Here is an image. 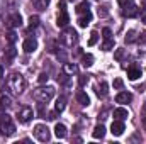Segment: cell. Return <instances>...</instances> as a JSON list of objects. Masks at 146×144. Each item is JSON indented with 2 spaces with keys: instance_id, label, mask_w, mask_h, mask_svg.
<instances>
[{
  "instance_id": "f35d334b",
  "label": "cell",
  "mask_w": 146,
  "mask_h": 144,
  "mask_svg": "<svg viewBox=\"0 0 146 144\" xmlns=\"http://www.w3.org/2000/svg\"><path fill=\"white\" fill-rule=\"evenodd\" d=\"M58 114H60L58 110H54V112H49V117H48V119H51V120H54V119L58 117Z\"/></svg>"
},
{
  "instance_id": "f546056e",
  "label": "cell",
  "mask_w": 146,
  "mask_h": 144,
  "mask_svg": "<svg viewBox=\"0 0 146 144\" xmlns=\"http://www.w3.org/2000/svg\"><path fill=\"white\" fill-rule=\"evenodd\" d=\"M134 41H136V31L131 29V31L126 34V42H134Z\"/></svg>"
},
{
  "instance_id": "cb8c5ba5",
  "label": "cell",
  "mask_w": 146,
  "mask_h": 144,
  "mask_svg": "<svg viewBox=\"0 0 146 144\" xmlns=\"http://www.w3.org/2000/svg\"><path fill=\"white\" fill-rule=\"evenodd\" d=\"M49 2L51 0H33V3H34V7H36L37 10H46V7L49 5Z\"/></svg>"
},
{
  "instance_id": "e0dca14e",
  "label": "cell",
  "mask_w": 146,
  "mask_h": 144,
  "mask_svg": "<svg viewBox=\"0 0 146 144\" xmlns=\"http://www.w3.org/2000/svg\"><path fill=\"white\" fill-rule=\"evenodd\" d=\"M54 134H56V137H60V139L66 137V134H68L66 126H65V124H56V126H54Z\"/></svg>"
},
{
  "instance_id": "603a6c76",
  "label": "cell",
  "mask_w": 146,
  "mask_h": 144,
  "mask_svg": "<svg viewBox=\"0 0 146 144\" xmlns=\"http://www.w3.org/2000/svg\"><path fill=\"white\" fill-rule=\"evenodd\" d=\"M10 105H12L10 97H7V95H0V108H2V110H5V108H9Z\"/></svg>"
},
{
  "instance_id": "d4e9b609",
  "label": "cell",
  "mask_w": 146,
  "mask_h": 144,
  "mask_svg": "<svg viewBox=\"0 0 146 144\" xmlns=\"http://www.w3.org/2000/svg\"><path fill=\"white\" fill-rule=\"evenodd\" d=\"M82 63H83V66H87V68L92 66V65H94V56H92L90 53L83 54V56H82Z\"/></svg>"
},
{
  "instance_id": "5bb4252c",
  "label": "cell",
  "mask_w": 146,
  "mask_h": 144,
  "mask_svg": "<svg viewBox=\"0 0 146 144\" xmlns=\"http://www.w3.org/2000/svg\"><path fill=\"white\" fill-rule=\"evenodd\" d=\"M63 73L68 75V76H73V75L78 73V66H76L75 63H65V65H63Z\"/></svg>"
},
{
  "instance_id": "d6986e66",
  "label": "cell",
  "mask_w": 146,
  "mask_h": 144,
  "mask_svg": "<svg viewBox=\"0 0 146 144\" xmlns=\"http://www.w3.org/2000/svg\"><path fill=\"white\" fill-rule=\"evenodd\" d=\"M66 107V97L65 95H61V97H58V100H56V105H54V110H58L60 114L65 110Z\"/></svg>"
},
{
  "instance_id": "2e32d148",
  "label": "cell",
  "mask_w": 146,
  "mask_h": 144,
  "mask_svg": "<svg viewBox=\"0 0 146 144\" xmlns=\"http://www.w3.org/2000/svg\"><path fill=\"white\" fill-rule=\"evenodd\" d=\"M76 102L82 105V107H87L88 104H90V98H88V95L85 93V92H76Z\"/></svg>"
},
{
  "instance_id": "4dcf8cb0",
  "label": "cell",
  "mask_w": 146,
  "mask_h": 144,
  "mask_svg": "<svg viewBox=\"0 0 146 144\" xmlns=\"http://www.w3.org/2000/svg\"><path fill=\"white\" fill-rule=\"evenodd\" d=\"M39 26V17L37 15H31L29 17V27L33 29V27H37Z\"/></svg>"
},
{
  "instance_id": "e575fe53",
  "label": "cell",
  "mask_w": 146,
  "mask_h": 144,
  "mask_svg": "<svg viewBox=\"0 0 146 144\" xmlns=\"http://www.w3.org/2000/svg\"><path fill=\"white\" fill-rule=\"evenodd\" d=\"M139 19H141L143 24H146V5L141 9V12H139Z\"/></svg>"
},
{
  "instance_id": "ffe728a7",
  "label": "cell",
  "mask_w": 146,
  "mask_h": 144,
  "mask_svg": "<svg viewBox=\"0 0 146 144\" xmlns=\"http://www.w3.org/2000/svg\"><path fill=\"white\" fill-rule=\"evenodd\" d=\"M139 76H141V70H139V68L131 66V68L127 70V78H129V80H138Z\"/></svg>"
},
{
  "instance_id": "8d00e7d4",
  "label": "cell",
  "mask_w": 146,
  "mask_h": 144,
  "mask_svg": "<svg viewBox=\"0 0 146 144\" xmlns=\"http://www.w3.org/2000/svg\"><path fill=\"white\" fill-rule=\"evenodd\" d=\"M122 87H124L122 80H121V78H115V80H114V88H122Z\"/></svg>"
},
{
  "instance_id": "ba28073f",
  "label": "cell",
  "mask_w": 146,
  "mask_h": 144,
  "mask_svg": "<svg viewBox=\"0 0 146 144\" xmlns=\"http://www.w3.org/2000/svg\"><path fill=\"white\" fill-rule=\"evenodd\" d=\"M33 115H34V112H33V108L31 107H22L19 112H17V119H19V122H22V124H27L31 119H33Z\"/></svg>"
},
{
  "instance_id": "9c48e42d",
  "label": "cell",
  "mask_w": 146,
  "mask_h": 144,
  "mask_svg": "<svg viewBox=\"0 0 146 144\" xmlns=\"http://www.w3.org/2000/svg\"><path fill=\"white\" fill-rule=\"evenodd\" d=\"M22 49L26 51V53H34L37 49V41L34 37H29V39H26L24 41V44H22Z\"/></svg>"
},
{
  "instance_id": "52a82bcc",
  "label": "cell",
  "mask_w": 146,
  "mask_h": 144,
  "mask_svg": "<svg viewBox=\"0 0 146 144\" xmlns=\"http://www.w3.org/2000/svg\"><path fill=\"white\" fill-rule=\"evenodd\" d=\"M61 42L66 46V48H73L76 42H78V34L73 31V29H65V32H63V36H61Z\"/></svg>"
},
{
  "instance_id": "74e56055",
  "label": "cell",
  "mask_w": 146,
  "mask_h": 144,
  "mask_svg": "<svg viewBox=\"0 0 146 144\" xmlns=\"http://www.w3.org/2000/svg\"><path fill=\"white\" fill-rule=\"evenodd\" d=\"M102 34H104V39H109V37L112 36V32H110V29H109V27H106V29L102 31Z\"/></svg>"
},
{
  "instance_id": "d6a6232c",
  "label": "cell",
  "mask_w": 146,
  "mask_h": 144,
  "mask_svg": "<svg viewBox=\"0 0 146 144\" xmlns=\"http://www.w3.org/2000/svg\"><path fill=\"white\" fill-rule=\"evenodd\" d=\"M88 75H80V78H78V83H80V87H85L87 83H88Z\"/></svg>"
},
{
  "instance_id": "7402d4cb",
  "label": "cell",
  "mask_w": 146,
  "mask_h": 144,
  "mask_svg": "<svg viewBox=\"0 0 146 144\" xmlns=\"http://www.w3.org/2000/svg\"><path fill=\"white\" fill-rule=\"evenodd\" d=\"M107 88H109V87H107V83H106V81H102V83L97 87V95H99V97H102V98H106V97H107V93H109V90H107Z\"/></svg>"
},
{
  "instance_id": "1f68e13d",
  "label": "cell",
  "mask_w": 146,
  "mask_h": 144,
  "mask_svg": "<svg viewBox=\"0 0 146 144\" xmlns=\"http://www.w3.org/2000/svg\"><path fill=\"white\" fill-rule=\"evenodd\" d=\"M15 54H17V51L10 46V48L7 49V53H5V58H7V59H14V58H15Z\"/></svg>"
},
{
  "instance_id": "60d3db41",
  "label": "cell",
  "mask_w": 146,
  "mask_h": 144,
  "mask_svg": "<svg viewBox=\"0 0 146 144\" xmlns=\"http://www.w3.org/2000/svg\"><path fill=\"white\" fill-rule=\"evenodd\" d=\"M2 76H3V68H2V65H0V80H2Z\"/></svg>"
},
{
  "instance_id": "30bf717a",
  "label": "cell",
  "mask_w": 146,
  "mask_h": 144,
  "mask_svg": "<svg viewBox=\"0 0 146 144\" xmlns=\"http://www.w3.org/2000/svg\"><path fill=\"white\" fill-rule=\"evenodd\" d=\"M124 131H126V129H124V122H122V120H114V122H112L110 132H112L114 136H122Z\"/></svg>"
},
{
  "instance_id": "ac0fdd59",
  "label": "cell",
  "mask_w": 146,
  "mask_h": 144,
  "mask_svg": "<svg viewBox=\"0 0 146 144\" xmlns=\"http://www.w3.org/2000/svg\"><path fill=\"white\" fill-rule=\"evenodd\" d=\"M92 136H94L95 139H102V137L106 136V127H104L102 124H99V126H95V129H94V132H92Z\"/></svg>"
},
{
  "instance_id": "83f0119b",
  "label": "cell",
  "mask_w": 146,
  "mask_h": 144,
  "mask_svg": "<svg viewBox=\"0 0 146 144\" xmlns=\"http://www.w3.org/2000/svg\"><path fill=\"white\" fill-rule=\"evenodd\" d=\"M97 41H99V32H92L90 34V39H88V46H95L97 44Z\"/></svg>"
},
{
  "instance_id": "5b68a950",
  "label": "cell",
  "mask_w": 146,
  "mask_h": 144,
  "mask_svg": "<svg viewBox=\"0 0 146 144\" xmlns=\"http://www.w3.org/2000/svg\"><path fill=\"white\" fill-rule=\"evenodd\" d=\"M33 134H34V137H36L39 143H48V141L51 139V132H49V129H48L44 124H37V126H34Z\"/></svg>"
},
{
  "instance_id": "d590c367",
  "label": "cell",
  "mask_w": 146,
  "mask_h": 144,
  "mask_svg": "<svg viewBox=\"0 0 146 144\" xmlns=\"http://www.w3.org/2000/svg\"><path fill=\"white\" fill-rule=\"evenodd\" d=\"M7 39H9V42H10V44H14V42L17 41V34H15V32H9Z\"/></svg>"
},
{
  "instance_id": "3957f363",
  "label": "cell",
  "mask_w": 146,
  "mask_h": 144,
  "mask_svg": "<svg viewBox=\"0 0 146 144\" xmlns=\"http://www.w3.org/2000/svg\"><path fill=\"white\" fill-rule=\"evenodd\" d=\"M0 132H2V136H7V137L15 132V124L9 114L0 115Z\"/></svg>"
},
{
  "instance_id": "836d02e7",
  "label": "cell",
  "mask_w": 146,
  "mask_h": 144,
  "mask_svg": "<svg viewBox=\"0 0 146 144\" xmlns=\"http://www.w3.org/2000/svg\"><path fill=\"white\" fill-rule=\"evenodd\" d=\"M48 80H49V76H48L46 73H41V75H39V78H37V81H39L41 85H44V83H46Z\"/></svg>"
},
{
  "instance_id": "484cf974",
  "label": "cell",
  "mask_w": 146,
  "mask_h": 144,
  "mask_svg": "<svg viewBox=\"0 0 146 144\" xmlns=\"http://www.w3.org/2000/svg\"><path fill=\"white\" fill-rule=\"evenodd\" d=\"M102 49H104V51H110V49H114V39H112V37L106 39V41L102 42Z\"/></svg>"
},
{
  "instance_id": "8fae6325",
  "label": "cell",
  "mask_w": 146,
  "mask_h": 144,
  "mask_svg": "<svg viewBox=\"0 0 146 144\" xmlns=\"http://www.w3.org/2000/svg\"><path fill=\"white\" fill-rule=\"evenodd\" d=\"M9 26L14 27V29H15V27H21V26H22V17H21V14H17V12H15V14H10V15H9Z\"/></svg>"
},
{
  "instance_id": "ab89813d",
  "label": "cell",
  "mask_w": 146,
  "mask_h": 144,
  "mask_svg": "<svg viewBox=\"0 0 146 144\" xmlns=\"http://www.w3.org/2000/svg\"><path fill=\"white\" fill-rule=\"evenodd\" d=\"M141 41H143V42H146V32H143V34H141Z\"/></svg>"
},
{
  "instance_id": "7a4b0ae2",
  "label": "cell",
  "mask_w": 146,
  "mask_h": 144,
  "mask_svg": "<svg viewBox=\"0 0 146 144\" xmlns=\"http://www.w3.org/2000/svg\"><path fill=\"white\" fill-rule=\"evenodd\" d=\"M33 97H34V100H37L39 104H46V102H49L54 97V88L53 87H39V88L34 90Z\"/></svg>"
},
{
  "instance_id": "b9f144b4",
  "label": "cell",
  "mask_w": 146,
  "mask_h": 144,
  "mask_svg": "<svg viewBox=\"0 0 146 144\" xmlns=\"http://www.w3.org/2000/svg\"><path fill=\"white\" fill-rule=\"evenodd\" d=\"M145 2H146V0H145Z\"/></svg>"
},
{
  "instance_id": "44dd1931",
  "label": "cell",
  "mask_w": 146,
  "mask_h": 144,
  "mask_svg": "<svg viewBox=\"0 0 146 144\" xmlns=\"http://www.w3.org/2000/svg\"><path fill=\"white\" fill-rule=\"evenodd\" d=\"M76 14H85V12H88L90 10V3L87 2V0H83V2H80L78 5H76Z\"/></svg>"
},
{
  "instance_id": "277c9868",
  "label": "cell",
  "mask_w": 146,
  "mask_h": 144,
  "mask_svg": "<svg viewBox=\"0 0 146 144\" xmlns=\"http://www.w3.org/2000/svg\"><path fill=\"white\" fill-rule=\"evenodd\" d=\"M121 9H122V15L124 17H134L138 14V7L134 3V0H117Z\"/></svg>"
},
{
  "instance_id": "7c38bea8",
  "label": "cell",
  "mask_w": 146,
  "mask_h": 144,
  "mask_svg": "<svg viewBox=\"0 0 146 144\" xmlns=\"http://www.w3.org/2000/svg\"><path fill=\"white\" fill-rule=\"evenodd\" d=\"M114 119L115 120H126L127 117H129V112L126 110V108H122V107H119V108H114Z\"/></svg>"
},
{
  "instance_id": "8992f818",
  "label": "cell",
  "mask_w": 146,
  "mask_h": 144,
  "mask_svg": "<svg viewBox=\"0 0 146 144\" xmlns=\"http://www.w3.org/2000/svg\"><path fill=\"white\" fill-rule=\"evenodd\" d=\"M58 9H60V14H58V22L56 24H58V27H66L68 22H70V15L66 12V2L61 0L58 3Z\"/></svg>"
},
{
  "instance_id": "4316f807",
  "label": "cell",
  "mask_w": 146,
  "mask_h": 144,
  "mask_svg": "<svg viewBox=\"0 0 146 144\" xmlns=\"http://www.w3.org/2000/svg\"><path fill=\"white\" fill-rule=\"evenodd\" d=\"M97 14H99V17H107L109 15V7L107 5H99Z\"/></svg>"
},
{
  "instance_id": "f1b7e54d",
  "label": "cell",
  "mask_w": 146,
  "mask_h": 144,
  "mask_svg": "<svg viewBox=\"0 0 146 144\" xmlns=\"http://www.w3.org/2000/svg\"><path fill=\"white\" fill-rule=\"evenodd\" d=\"M124 56H126V51H124V49H115L114 58H115L117 61H122V59H124Z\"/></svg>"
},
{
  "instance_id": "9a60e30c",
  "label": "cell",
  "mask_w": 146,
  "mask_h": 144,
  "mask_svg": "<svg viewBox=\"0 0 146 144\" xmlns=\"http://www.w3.org/2000/svg\"><path fill=\"white\" fill-rule=\"evenodd\" d=\"M90 20H92V12L88 10V12H85L83 15L78 17V26H80V27H87V26L90 24Z\"/></svg>"
},
{
  "instance_id": "6da1fadb",
  "label": "cell",
  "mask_w": 146,
  "mask_h": 144,
  "mask_svg": "<svg viewBox=\"0 0 146 144\" xmlns=\"http://www.w3.org/2000/svg\"><path fill=\"white\" fill-rule=\"evenodd\" d=\"M7 88L14 93V95H19L24 92L26 88V80L21 73H12L9 78H7Z\"/></svg>"
},
{
  "instance_id": "4fadbf2b",
  "label": "cell",
  "mask_w": 146,
  "mask_h": 144,
  "mask_svg": "<svg viewBox=\"0 0 146 144\" xmlns=\"http://www.w3.org/2000/svg\"><path fill=\"white\" fill-rule=\"evenodd\" d=\"M131 100H133V95H131L129 92H121V93L115 95V102H117V104H127V102H131Z\"/></svg>"
}]
</instances>
